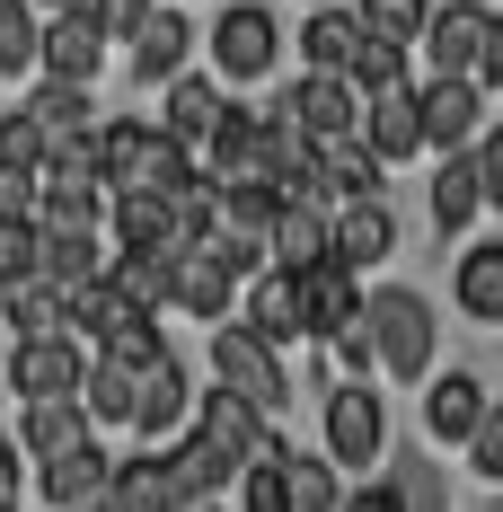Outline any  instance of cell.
Returning <instances> with one entry per match:
<instances>
[{"instance_id":"1","label":"cell","mask_w":503,"mask_h":512,"mask_svg":"<svg viewBox=\"0 0 503 512\" xmlns=\"http://www.w3.org/2000/svg\"><path fill=\"white\" fill-rule=\"evenodd\" d=\"M318 433H327V460L336 468L371 477V468L389 460V398H380L371 380H336V389L318 398Z\"/></svg>"},{"instance_id":"2","label":"cell","mask_w":503,"mask_h":512,"mask_svg":"<svg viewBox=\"0 0 503 512\" xmlns=\"http://www.w3.org/2000/svg\"><path fill=\"white\" fill-rule=\"evenodd\" d=\"M362 336H371V354H380L389 380H424L433 371V309H424V292H406V283H389V292L362 301Z\"/></svg>"},{"instance_id":"3","label":"cell","mask_w":503,"mask_h":512,"mask_svg":"<svg viewBox=\"0 0 503 512\" xmlns=\"http://www.w3.org/2000/svg\"><path fill=\"white\" fill-rule=\"evenodd\" d=\"M212 389H230V398H248L265 424L292 407V380H283V362H274V345L256 336V327H212Z\"/></svg>"},{"instance_id":"4","label":"cell","mask_w":503,"mask_h":512,"mask_svg":"<svg viewBox=\"0 0 503 512\" xmlns=\"http://www.w3.org/2000/svg\"><path fill=\"white\" fill-rule=\"evenodd\" d=\"M80 380H89V345H80V336H36V345L9 354V389H18V407L80 398Z\"/></svg>"},{"instance_id":"5","label":"cell","mask_w":503,"mask_h":512,"mask_svg":"<svg viewBox=\"0 0 503 512\" xmlns=\"http://www.w3.org/2000/svg\"><path fill=\"white\" fill-rule=\"evenodd\" d=\"M195 433H203L230 468H239V477H248L265 451H283V442H274V424H265L248 398H230V389H203V398H195Z\"/></svg>"},{"instance_id":"6","label":"cell","mask_w":503,"mask_h":512,"mask_svg":"<svg viewBox=\"0 0 503 512\" xmlns=\"http://www.w3.org/2000/svg\"><path fill=\"white\" fill-rule=\"evenodd\" d=\"M283 115L301 124L309 151H327V142H362V98H353V80H318V71H309L301 89L283 98Z\"/></svg>"},{"instance_id":"7","label":"cell","mask_w":503,"mask_h":512,"mask_svg":"<svg viewBox=\"0 0 503 512\" xmlns=\"http://www.w3.org/2000/svg\"><path fill=\"white\" fill-rule=\"evenodd\" d=\"M274 53H283V27H274L256 0L221 9V27H212V62H221V80H265Z\"/></svg>"},{"instance_id":"8","label":"cell","mask_w":503,"mask_h":512,"mask_svg":"<svg viewBox=\"0 0 503 512\" xmlns=\"http://www.w3.org/2000/svg\"><path fill=\"white\" fill-rule=\"evenodd\" d=\"M362 274H345V265H309L301 274V318H309V345H345L353 327H362Z\"/></svg>"},{"instance_id":"9","label":"cell","mask_w":503,"mask_h":512,"mask_svg":"<svg viewBox=\"0 0 503 512\" xmlns=\"http://www.w3.org/2000/svg\"><path fill=\"white\" fill-rule=\"evenodd\" d=\"M486 27H495V9H486V0H451V9H433V27H424V53H433V80H477V53H486Z\"/></svg>"},{"instance_id":"10","label":"cell","mask_w":503,"mask_h":512,"mask_svg":"<svg viewBox=\"0 0 503 512\" xmlns=\"http://www.w3.org/2000/svg\"><path fill=\"white\" fill-rule=\"evenodd\" d=\"M106 71V27L98 18H80V9H62L45 27V62H36V80H62V89H89Z\"/></svg>"},{"instance_id":"11","label":"cell","mask_w":503,"mask_h":512,"mask_svg":"<svg viewBox=\"0 0 503 512\" xmlns=\"http://www.w3.org/2000/svg\"><path fill=\"white\" fill-rule=\"evenodd\" d=\"M362 151L380 168L424 151V89H389V98H362Z\"/></svg>"},{"instance_id":"12","label":"cell","mask_w":503,"mask_h":512,"mask_svg":"<svg viewBox=\"0 0 503 512\" xmlns=\"http://www.w3.org/2000/svg\"><path fill=\"white\" fill-rule=\"evenodd\" d=\"M186 45H195L186 9H168V0H159L151 18L133 27V80H142V89H177V80H186Z\"/></svg>"},{"instance_id":"13","label":"cell","mask_w":503,"mask_h":512,"mask_svg":"<svg viewBox=\"0 0 503 512\" xmlns=\"http://www.w3.org/2000/svg\"><path fill=\"white\" fill-rule=\"evenodd\" d=\"M133 433H142V442H186V433H195V380H186V362H159V371H142Z\"/></svg>"},{"instance_id":"14","label":"cell","mask_w":503,"mask_h":512,"mask_svg":"<svg viewBox=\"0 0 503 512\" xmlns=\"http://www.w3.org/2000/svg\"><path fill=\"white\" fill-rule=\"evenodd\" d=\"M106 486H115V460H106L98 442L71 451V460H45V468H36V504H45V512H98Z\"/></svg>"},{"instance_id":"15","label":"cell","mask_w":503,"mask_h":512,"mask_svg":"<svg viewBox=\"0 0 503 512\" xmlns=\"http://www.w3.org/2000/svg\"><path fill=\"white\" fill-rule=\"evenodd\" d=\"M106 230H115V248H133V256H186V230H177L168 195H115Z\"/></svg>"},{"instance_id":"16","label":"cell","mask_w":503,"mask_h":512,"mask_svg":"<svg viewBox=\"0 0 503 512\" xmlns=\"http://www.w3.org/2000/svg\"><path fill=\"white\" fill-rule=\"evenodd\" d=\"M98 442V424L80 415V398H53V407H18V460H71V451H89Z\"/></svg>"},{"instance_id":"17","label":"cell","mask_w":503,"mask_h":512,"mask_svg":"<svg viewBox=\"0 0 503 512\" xmlns=\"http://www.w3.org/2000/svg\"><path fill=\"white\" fill-rule=\"evenodd\" d=\"M477 115H486V89L477 80H424V151L459 159L468 133H477Z\"/></svg>"},{"instance_id":"18","label":"cell","mask_w":503,"mask_h":512,"mask_svg":"<svg viewBox=\"0 0 503 512\" xmlns=\"http://www.w3.org/2000/svg\"><path fill=\"white\" fill-rule=\"evenodd\" d=\"M389 256H398V212H389V195L336 212V265H345V274H371V265H389Z\"/></svg>"},{"instance_id":"19","label":"cell","mask_w":503,"mask_h":512,"mask_svg":"<svg viewBox=\"0 0 503 512\" xmlns=\"http://www.w3.org/2000/svg\"><path fill=\"white\" fill-rule=\"evenodd\" d=\"M265 256H274L283 274H309V265H336V212H327V204H283V221H274Z\"/></svg>"},{"instance_id":"20","label":"cell","mask_w":503,"mask_h":512,"mask_svg":"<svg viewBox=\"0 0 503 512\" xmlns=\"http://www.w3.org/2000/svg\"><path fill=\"white\" fill-rule=\"evenodd\" d=\"M248 327L265 336V345H301L309 318H301V274H283V265H265L248 283Z\"/></svg>"},{"instance_id":"21","label":"cell","mask_w":503,"mask_h":512,"mask_svg":"<svg viewBox=\"0 0 503 512\" xmlns=\"http://www.w3.org/2000/svg\"><path fill=\"white\" fill-rule=\"evenodd\" d=\"M486 407H495V398H486L477 371H442L433 398H424V424H433V442H459V451H468V433L486 424Z\"/></svg>"},{"instance_id":"22","label":"cell","mask_w":503,"mask_h":512,"mask_svg":"<svg viewBox=\"0 0 503 512\" xmlns=\"http://www.w3.org/2000/svg\"><path fill=\"white\" fill-rule=\"evenodd\" d=\"M221 115H230V98H221L212 80H195V71H186V80L168 89V106H159V133H168V142H186V151L203 159V142L221 133Z\"/></svg>"},{"instance_id":"23","label":"cell","mask_w":503,"mask_h":512,"mask_svg":"<svg viewBox=\"0 0 503 512\" xmlns=\"http://www.w3.org/2000/svg\"><path fill=\"white\" fill-rule=\"evenodd\" d=\"M168 486H177V504H221L239 486V468L221 460L203 433H186V442H168Z\"/></svg>"},{"instance_id":"24","label":"cell","mask_w":503,"mask_h":512,"mask_svg":"<svg viewBox=\"0 0 503 512\" xmlns=\"http://www.w3.org/2000/svg\"><path fill=\"white\" fill-rule=\"evenodd\" d=\"M106 512H186V504H177V486H168V451H133V460H115Z\"/></svg>"},{"instance_id":"25","label":"cell","mask_w":503,"mask_h":512,"mask_svg":"<svg viewBox=\"0 0 503 512\" xmlns=\"http://www.w3.org/2000/svg\"><path fill=\"white\" fill-rule=\"evenodd\" d=\"M27 115H36V133H45L53 151H71V142H98V106H89V89H62V80H36Z\"/></svg>"},{"instance_id":"26","label":"cell","mask_w":503,"mask_h":512,"mask_svg":"<svg viewBox=\"0 0 503 512\" xmlns=\"http://www.w3.org/2000/svg\"><path fill=\"white\" fill-rule=\"evenodd\" d=\"M106 283L142 309V318H159V309H177V256H133V248H115V256H106Z\"/></svg>"},{"instance_id":"27","label":"cell","mask_w":503,"mask_h":512,"mask_svg":"<svg viewBox=\"0 0 503 512\" xmlns=\"http://www.w3.org/2000/svg\"><path fill=\"white\" fill-rule=\"evenodd\" d=\"M353 53H362V18H353V9H309V27H301V62L309 71H318V80H345Z\"/></svg>"},{"instance_id":"28","label":"cell","mask_w":503,"mask_h":512,"mask_svg":"<svg viewBox=\"0 0 503 512\" xmlns=\"http://www.w3.org/2000/svg\"><path fill=\"white\" fill-rule=\"evenodd\" d=\"M133 407H142V371H124V362L89 354V380H80V415H89V424H124V433H133Z\"/></svg>"},{"instance_id":"29","label":"cell","mask_w":503,"mask_h":512,"mask_svg":"<svg viewBox=\"0 0 503 512\" xmlns=\"http://www.w3.org/2000/svg\"><path fill=\"white\" fill-rule=\"evenodd\" d=\"M98 274H106L98 230H45V265H36V283H53V292H80V283H98Z\"/></svg>"},{"instance_id":"30","label":"cell","mask_w":503,"mask_h":512,"mask_svg":"<svg viewBox=\"0 0 503 512\" xmlns=\"http://www.w3.org/2000/svg\"><path fill=\"white\" fill-rule=\"evenodd\" d=\"M459 309L477 327H503V239H477L459 256Z\"/></svg>"},{"instance_id":"31","label":"cell","mask_w":503,"mask_h":512,"mask_svg":"<svg viewBox=\"0 0 503 512\" xmlns=\"http://www.w3.org/2000/svg\"><path fill=\"white\" fill-rule=\"evenodd\" d=\"M477 212H486V186H477V151H459V159H442V177H433V221H442V230L459 239Z\"/></svg>"},{"instance_id":"32","label":"cell","mask_w":503,"mask_h":512,"mask_svg":"<svg viewBox=\"0 0 503 512\" xmlns=\"http://www.w3.org/2000/svg\"><path fill=\"white\" fill-rule=\"evenodd\" d=\"M36 62H45L36 0H0V80H36Z\"/></svg>"},{"instance_id":"33","label":"cell","mask_w":503,"mask_h":512,"mask_svg":"<svg viewBox=\"0 0 503 512\" xmlns=\"http://www.w3.org/2000/svg\"><path fill=\"white\" fill-rule=\"evenodd\" d=\"M283 477H292V512H345V468L336 460H318V451H292L283 460Z\"/></svg>"},{"instance_id":"34","label":"cell","mask_w":503,"mask_h":512,"mask_svg":"<svg viewBox=\"0 0 503 512\" xmlns=\"http://www.w3.org/2000/svg\"><path fill=\"white\" fill-rule=\"evenodd\" d=\"M353 18H362V36L371 45H424V27H433V9L424 0H353Z\"/></svg>"},{"instance_id":"35","label":"cell","mask_w":503,"mask_h":512,"mask_svg":"<svg viewBox=\"0 0 503 512\" xmlns=\"http://www.w3.org/2000/svg\"><path fill=\"white\" fill-rule=\"evenodd\" d=\"M9 309V327H18V345H36V336H71V318H62V292L53 283H18V292H0Z\"/></svg>"},{"instance_id":"36","label":"cell","mask_w":503,"mask_h":512,"mask_svg":"<svg viewBox=\"0 0 503 512\" xmlns=\"http://www.w3.org/2000/svg\"><path fill=\"white\" fill-rule=\"evenodd\" d=\"M0 168H9V177H45V168H53V142L36 133V115H27V106H9V115H0Z\"/></svg>"},{"instance_id":"37","label":"cell","mask_w":503,"mask_h":512,"mask_svg":"<svg viewBox=\"0 0 503 512\" xmlns=\"http://www.w3.org/2000/svg\"><path fill=\"white\" fill-rule=\"evenodd\" d=\"M98 354H106V362H124V371H159V362H177V354H168V336H159V318H142V309H133V318L106 336Z\"/></svg>"},{"instance_id":"38","label":"cell","mask_w":503,"mask_h":512,"mask_svg":"<svg viewBox=\"0 0 503 512\" xmlns=\"http://www.w3.org/2000/svg\"><path fill=\"white\" fill-rule=\"evenodd\" d=\"M36 265H45V230L36 221H0V292L36 283Z\"/></svg>"},{"instance_id":"39","label":"cell","mask_w":503,"mask_h":512,"mask_svg":"<svg viewBox=\"0 0 503 512\" xmlns=\"http://www.w3.org/2000/svg\"><path fill=\"white\" fill-rule=\"evenodd\" d=\"M353 98H389V89H406V53L398 45H371V36H362V53H353Z\"/></svg>"},{"instance_id":"40","label":"cell","mask_w":503,"mask_h":512,"mask_svg":"<svg viewBox=\"0 0 503 512\" xmlns=\"http://www.w3.org/2000/svg\"><path fill=\"white\" fill-rule=\"evenodd\" d=\"M292 451H265V460L239 477V512H292V477H283Z\"/></svg>"},{"instance_id":"41","label":"cell","mask_w":503,"mask_h":512,"mask_svg":"<svg viewBox=\"0 0 503 512\" xmlns=\"http://www.w3.org/2000/svg\"><path fill=\"white\" fill-rule=\"evenodd\" d=\"M468 468H477L486 486H503V407H486V424L468 433Z\"/></svg>"},{"instance_id":"42","label":"cell","mask_w":503,"mask_h":512,"mask_svg":"<svg viewBox=\"0 0 503 512\" xmlns=\"http://www.w3.org/2000/svg\"><path fill=\"white\" fill-rule=\"evenodd\" d=\"M477 186H486V204L503 212V124L486 133V142H477Z\"/></svg>"},{"instance_id":"43","label":"cell","mask_w":503,"mask_h":512,"mask_svg":"<svg viewBox=\"0 0 503 512\" xmlns=\"http://www.w3.org/2000/svg\"><path fill=\"white\" fill-rule=\"evenodd\" d=\"M345 512H406V495H398V486H380V477H371V486H353V495H345Z\"/></svg>"},{"instance_id":"44","label":"cell","mask_w":503,"mask_h":512,"mask_svg":"<svg viewBox=\"0 0 503 512\" xmlns=\"http://www.w3.org/2000/svg\"><path fill=\"white\" fill-rule=\"evenodd\" d=\"M477 89H503V18L486 27V53H477Z\"/></svg>"},{"instance_id":"45","label":"cell","mask_w":503,"mask_h":512,"mask_svg":"<svg viewBox=\"0 0 503 512\" xmlns=\"http://www.w3.org/2000/svg\"><path fill=\"white\" fill-rule=\"evenodd\" d=\"M186 512H230V504H186Z\"/></svg>"},{"instance_id":"46","label":"cell","mask_w":503,"mask_h":512,"mask_svg":"<svg viewBox=\"0 0 503 512\" xmlns=\"http://www.w3.org/2000/svg\"><path fill=\"white\" fill-rule=\"evenodd\" d=\"M309 9H336V0H309Z\"/></svg>"},{"instance_id":"47","label":"cell","mask_w":503,"mask_h":512,"mask_svg":"<svg viewBox=\"0 0 503 512\" xmlns=\"http://www.w3.org/2000/svg\"><path fill=\"white\" fill-rule=\"evenodd\" d=\"M0 451H9V433H0Z\"/></svg>"}]
</instances>
